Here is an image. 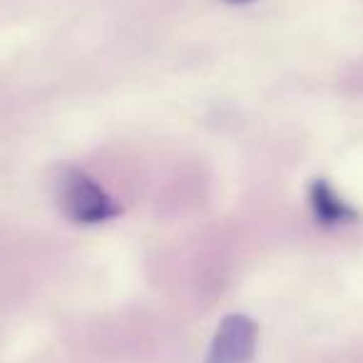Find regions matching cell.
<instances>
[{
	"instance_id": "cell-1",
	"label": "cell",
	"mask_w": 363,
	"mask_h": 363,
	"mask_svg": "<svg viewBox=\"0 0 363 363\" xmlns=\"http://www.w3.org/2000/svg\"><path fill=\"white\" fill-rule=\"evenodd\" d=\"M55 194L62 214L75 224H105L122 214V207L115 197L102 189L85 169H77L72 164L60 167L55 179Z\"/></svg>"
},
{
	"instance_id": "cell-2",
	"label": "cell",
	"mask_w": 363,
	"mask_h": 363,
	"mask_svg": "<svg viewBox=\"0 0 363 363\" xmlns=\"http://www.w3.org/2000/svg\"><path fill=\"white\" fill-rule=\"evenodd\" d=\"M259 326L247 313H229L217 326L204 363H252L257 353Z\"/></svg>"
},
{
	"instance_id": "cell-3",
	"label": "cell",
	"mask_w": 363,
	"mask_h": 363,
	"mask_svg": "<svg viewBox=\"0 0 363 363\" xmlns=\"http://www.w3.org/2000/svg\"><path fill=\"white\" fill-rule=\"evenodd\" d=\"M308 204L321 227H346L358 222V212L326 179H313L308 184Z\"/></svg>"
},
{
	"instance_id": "cell-4",
	"label": "cell",
	"mask_w": 363,
	"mask_h": 363,
	"mask_svg": "<svg viewBox=\"0 0 363 363\" xmlns=\"http://www.w3.org/2000/svg\"><path fill=\"white\" fill-rule=\"evenodd\" d=\"M227 3H232V6H249L254 0H227Z\"/></svg>"
}]
</instances>
